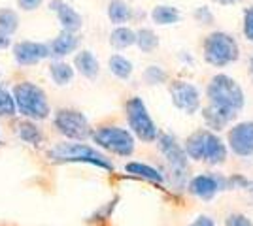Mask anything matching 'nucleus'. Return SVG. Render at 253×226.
Listing matches in <instances>:
<instances>
[{"label":"nucleus","instance_id":"obj_1","mask_svg":"<svg viewBox=\"0 0 253 226\" xmlns=\"http://www.w3.org/2000/svg\"><path fill=\"white\" fill-rule=\"evenodd\" d=\"M183 149L187 153V157L193 161L206 162L210 166H217L227 161L229 147L221 141V138L213 132V130H197L193 132Z\"/></svg>","mask_w":253,"mask_h":226},{"label":"nucleus","instance_id":"obj_2","mask_svg":"<svg viewBox=\"0 0 253 226\" xmlns=\"http://www.w3.org/2000/svg\"><path fill=\"white\" fill-rule=\"evenodd\" d=\"M206 95H208L211 106L223 109L234 117L240 113V109L244 108V102H246L242 87L225 74H217L211 77L208 89H206Z\"/></svg>","mask_w":253,"mask_h":226},{"label":"nucleus","instance_id":"obj_3","mask_svg":"<svg viewBox=\"0 0 253 226\" xmlns=\"http://www.w3.org/2000/svg\"><path fill=\"white\" fill-rule=\"evenodd\" d=\"M11 97L15 102V109L21 113L23 117L32 119V121H42V119L49 117L47 95L36 83H31V81L17 83L13 87Z\"/></svg>","mask_w":253,"mask_h":226},{"label":"nucleus","instance_id":"obj_4","mask_svg":"<svg viewBox=\"0 0 253 226\" xmlns=\"http://www.w3.org/2000/svg\"><path fill=\"white\" fill-rule=\"evenodd\" d=\"M49 157L55 162H85V164H93L98 166L102 170L112 172L114 166L112 162L106 159L100 151L93 149L91 145H85L82 141H63V143H57L51 151H49Z\"/></svg>","mask_w":253,"mask_h":226},{"label":"nucleus","instance_id":"obj_5","mask_svg":"<svg viewBox=\"0 0 253 226\" xmlns=\"http://www.w3.org/2000/svg\"><path fill=\"white\" fill-rule=\"evenodd\" d=\"M125 113H126V123L132 130V134L140 138L146 143H151L159 138V129L155 121L151 119L148 108L144 104V100L138 97H132L126 100L125 104Z\"/></svg>","mask_w":253,"mask_h":226},{"label":"nucleus","instance_id":"obj_6","mask_svg":"<svg viewBox=\"0 0 253 226\" xmlns=\"http://www.w3.org/2000/svg\"><path fill=\"white\" fill-rule=\"evenodd\" d=\"M238 57H240V47L231 34L211 32L204 40V59L208 65L223 68L238 61Z\"/></svg>","mask_w":253,"mask_h":226},{"label":"nucleus","instance_id":"obj_7","mask_svg":"<svg viewBox=\"0 0 253 226\" xmlns=\"http://www.w3.org/2000/svg\"><path fill=\"white\" fill-rule=\"evenodd\" d=\"M91 138L98 147L106 149L108 153H114L117 157H130L134 153V134L121 127H100L95 132H91Z\"/></svg>","mask_w":253,"mask_h":226},{"label":"nucleus","instance_id":"obj_8","mask_svg":"<svg viewBox=\"0 0 253 226\" xmlns=\"http://www.w3.org/2000/svg\"><path fill=\"white\" fill-rule=\"evenodd\" d=\"M53 125L59 134L72 141H84L91 138V125L82 111L78 109H59L55 113Z\"/></svg>","mask_w":253,"mask_h":226},{"label":"nucleus","instance_id":"obj_9","mask_svg":"<svg viewBox=\"0 0 253 226\" xmlns=\"http://www.w3.org/2000/svg\"><path fill=\"white\" fill-rule=\"evenodd\" d=\"M170 97L174 106L187 115H193L201 109V93L189 81H174L170 85Z\"/></svg>","mask_w":253,"mask_h":226},{"label":"nucleus","instance_id":"obj_10","mask_svg":"<svg viewBox=\"0 0 253 226\" xmlns=\"http://www.w3.org/2000/svg\"><path fill=\"white\" fill-rule=\"evenodd\" d=\"M155 141H157L161 153L165 155V159L169 161L172 172H176L178 177H183L187 172V153H185V149L170 134H159V138Z\"/></svg>","mask_w":253,"mask_h":226},{"label":"nucleus","instance_id":"obj_11","mask_svg":"<svg viewBox=\"0 0 253 226\" xmlns=\"http://www.w3.org/2000/svg\"><path fill=\"white\" fill-rule=\"evenodd\" d=\"M229 149L236 155V157H252L253 155V123L246 121V123H238L229 130Z\"/></svg>","mask_w":253,"mask_h":226},{"label":"nucleus","instance_id":"obj_12","mask_svg":"<svg viewBox=\"0 0 253 226\" xmlns=\"http://www.w3.org/2000/svg\"><path fill=\"white\" fill-rule=\"evenodd\" d=\"M47 57H51L49 43L23 40V42H17L13 45V59L21 66H34Z\"/></svg>","mask_w":253,"mask_h":226},{"label":"nucleus","instance_id":"obj_13","mask_svg":"<svg viewBox=\"0 0 253 226\" xmlns=\"http://www.w3.org/2000/svg\"><path fill=\"white\" fill-rule=\"evenodd\" d=\"M225 185H227V181L223 177L211 175V173H201V175H197V177L191 179L187 191L193 196L201 198V200H211L219 191L225 189Z\"/></svg>","mask_w":253,"mask_h":226},{"label":"nucleus","instance_id":"obj_14","mask_svg":"<svg viewBox=\"0 0 253 226\" xmlns=\"http://www.w3.org/2000/svg\"><path fill=\"white\" fill-rule=\"evenodd\" d=\"M49 8L57 13V19H59V23H61L63 31L78 32V31L82 29L84 19H82V15H80L70 4H66V2H63V0H51V2H49Z\"/></svg>","mask_w":253,"mask_h":226},{"label":"nucleus","instance_id":"obj_15","mask_svg":"<svg viewBox=\"0 0 253 226\" xmlns=\"http://www.w3.org/2000/svg\"><path fill=\"white\" fill-rule=\"evenodd\" d=\"M78 47H80V38H78V34L63 31V32L49 43V53H51V57H55V59H63L66 55L74 53Z\"/></svg>","mask_w":253,"mask_h":226},{"label":"nucleus","instance_id":"obj_16","mask_svg":"<svg viewBox=\"0 0 253 226\" xmlns=\"http://www.w3.org/2000/svg\"><path fill=\"white\" fill-rule=\"evenodd\" d=\"M17 136L23 143L27 145H32V147H40L45 140L42 129L32 121V119H27V121H21L17 123Z\"/></svg>","mask_w":253,"mask_h":226},{"label":"nucleus","instance_id":"obj_17","mask_svg":"<svg viewBox=\"0 0 253 226\" xmlns=\"http://www.w3.org/2000/svg\"><path fill=\"white\" fill-rule=\"evenodd\" d=\"M74 66L76 70L84 75V77H87V79H96L98 74H100V65H98L96 57L91 51H87V49L76 53Z\"/></svg>","mask_w":253,"mask_h":226},{"label":"nucleus","instance_id":"obj_18","mask_svg":"<svg viewBox=\"0 0 253 226\" xmlns=\"http://www.w3.org/2000/svg\"><path fill=\"white\" fill-rule=\"evenodd\" d=\"M202 117H204V123L208 125V129L215 130V132L227 129L232 121H234V115L223 111V109H217L215 106H211V104H208L206 108L202 109Z\"/></svg>","mask_w":253,"mask_h":226},{"label":"nucleus","instance_id":"obj_19","mask_svg":"<svg viewBox=\"0 0 253 226\" xmlns=\"http://www.w3.org/2000/svg\"><path fill=\"white\" fill-rule=\"evenodd\" d=\"M125 172L130 173V175H136V177H142L146 181H151V183H163L165 181L163 173L155 170L153 166L144 164V162H128L125 166Z\"/></svg>","mask_w":253,"mask_h":226},{"label":"nucleus","instance_id":"obj_20","mask_svg":"<svg viewBox=\"0 0 253 226\" xmlns=\"http://www.w3.org/2000/svg\"><path fill=\"white\" fill-rule=\"evenodd\" d=\"M49 75H51V79L57 85H68L74 79V68L57 59L49 65Z\"/></svg>","mask_w":253,"mask_h":226},{"label":"nucleus","instance_id":"obj_21","mask_svg":"<svg viewBox=\"0 0 253 226\" xmlns=\"http://www.w3.org/2000/svg\"><path fill=\"white\" fill-rule=\"evenodd\" d=\"M134 42H136V32L123 25H119L116 31L110 34V43L116 49H126V47L134 45Z\"/></svg>","mask_w":253,"mask_h":226},{"label":"nucleus","instance_id":"obj_22","mask_svg":"<svg viewBox=\"0 0 253 226\" xmlns=\"http://www.w3.org/2000/svg\"><path fill=\"white\" fill-rule=\"evenodd\" d=\"M108 17L114 25H125L130 17H132V11L128 8V4L123 0H112L110 6H108Z\"/></svg>","mask_w":253,"mask_h":226},{"label":"nucleus","instance_id":"obj_23","mask_svg":"<svg viewBox=\"0 0 253 226\" xmlns=\"http://www.w3.org/2000/svg\"><path fill=\"white\" fill-rule=\"evenodd\" d=\"M179 10L174 8V6H155L153 11H151V19L153 23H157L161 27L165 25H174V23L179 21Z\"/></svg>","mask_w":253,"mask_h":226},{"label":"nucleus","instance_id":"obj_24","mask_svg":"<svg viewBox=\"0 0 253 226\" xmlns=\"http://www.w3.org/2000/svg\"><path fill=\"white\" fill-rule=\"evenodd\" d=\"M108 66H110V72L119 79H128L132 75V63L123 55H112Z\"/></svg>","mask_w":253,"mask_h":226},{"label":"nucleus","instance_id":"obj_25","mask_svg":"<svg viewBox=\"0 0 253 226\" xmlns=\"http://www.w3.org/2000/svg\"><path fill=\"white\" fill-rule=\"evenodd\" d=\"M140 47V51H144V53H151V51H155L159 45V38L157 34L153 32L151 29H140L136 32V42H134Z\"/></svg>","mask_w":253,"mask_h":226},{"label":"nucleus","instance_id":"obj_26","mask_svg":"<svg viewBox=\"0 0 253 226\" xmlns=\"http://www.w3.org/2000/svg\"><path fill=\"white\" fill-rule=\"evenodd\" d=\"M19 29V15L15 10L10 8H2L0 10V31L8 34H13Z\"/></svg>","mask_w":253,"mask_h":226},{"label":"nucleus","instance_id":"obj_27","mask_svg":"<svg viewBox=\"0 0 253 226\" xmlns=\"http://www.w3.org/2000/svg\"><path fill=\"white\" fill-rule=\"evenodd\" d=\"M11 115H15L13 97L4 87H0V117H11Z\"/></svg>","mask_w":253,"mask_h":226},{"label":"nucleus","instance_id":"obj_28","mask_svg":"<svg viewBox=\"0 0 253 226\" xmlns=\"http://www.w3.org/2000/svg\"><path fill=\"white\" fill-rule=\"evenodd\" d=\"M144 79L148 81L149 85H157V83L167 81V72L161 66H149L148 70L144 72Z\"/></svg>","mask_w":253,"mask_h":226},{"label":"nucleus","instance_id":"obj_29","mask_svg":"<svg viewBox=\"0 0 253 226\" xmlns=\"http://www.w3.org/2000/svg\"><path fill=\"white\" fill-rule=\"evenodd\" d=\"M244 34L250 42H253V8L244 11Z\"/></svg>","mask_w":253,"mask_h":226},{"label":"nucleus","instance_id":"obj_30","mask_svg":"<svg viewBox=\"0 0 253 226\" xmlns=\"http://www.w3.org/2000/svg\"><path fill=\"white\" fill-rule=\"evenodd\" d=\"M225 226H253V225H252V221H250L246 215L234 213V215H231L229 219H227Z\"/></svg>","mask_w":253,"mask_h":226},{"label":"nucleus","instance_id":"obj_31","mask_svg":"<svg viewBox=\"0 0 253 226\" xmlns=\"http://www.w3.org/2000/svg\"><path fill=\"white\" fill-rule=\"evenodd\" d=\"M195 17H197V21L204 23V25H211V21H213V15H211V11L206 6H202V8L195 11Z\"/></svg>","mask_w":253,"mask_h":226},{"label":"nucleus","instance_id":"obj_32","mask_svg":"<svg viewBox=\"0 0 253 226\" xmlns=\"http://www.w3.org/2000/svg\"><path fill=\"white\" fill-rule=\"evenodd\" d=\"M43 0H17V6L25 11H34L42 6Z\"/></svg>","mask_w":253,"mask_h":226},{"label":"nucleus","instance_id":"obj_33","mask_svg":"<svg viewBox=\"0 0 253 226\" xmlns=\"http://www.w3.org/2000/svg\"><path fill=\"white\" fill-rule=\"evenodd\" d=\"M189 226H215V223H213V219H211V217L201 215V217H197Z\"/></svg>","mask_w":253,"mask_h":226},{"label":"nucleus","instance_id":"obj_34","mask_svg":"<svg viewBox=\"0 0 253 226\" xmlns=\"http://www.w3.org/2000/svg\"><path fill=\"white\" fill-rule=\"evenodd\" d=\"M11 45V34L0 31V49H8Z\"/></svg>","mask_w":253,"mask_h":226},{"label":"nucleus","instance_id":"obj_35","mask_svg":"<svg viewBox=\"0 0 253 226\" xmlns=\"http://www.w3.org/2000/svg\"><path fill=\"white\" fill-rule=\"evenodd\" d=\"M219 4H236V2H240V0H217Z\"/></svg>","mask_w":253,"mask_h":226},{"label":"nucleus","instance_id":"obj_36","mask_svg":"<svg viewBox=\"0 0 253 226\" xmlns=\"http://www.w3.org/2000/svg\"><path fill=\"white\" fill-rule=\"evenodd\" d=\"M252 75H253V57H252Z\"/></svg>","mask_w":253,"mask_h":226}]
</instances>
